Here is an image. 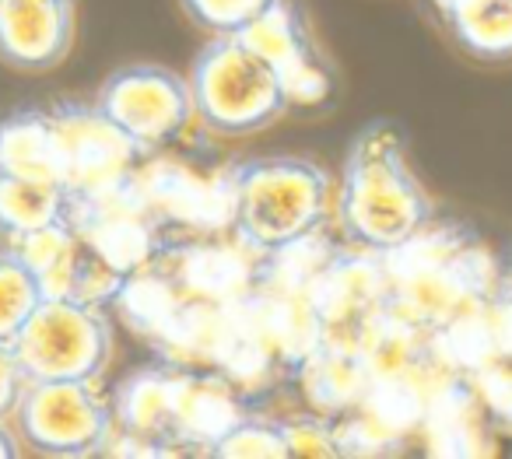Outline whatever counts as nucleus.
Segmentation results:
<instances>
[{"label":"nucleus","instance_id":"18","mask_svg":"<svg viewBox=\"0 0 512 459\" xmlns=\"http://www.w3.org/2000/svg\"><path fill=\"white\" fill-rule=\"evenodd\" d=\"M281 435H285V452L288 456H309V459H327L341 456V428L334 421L320 414H292L278 417Z\"/></svg>","mask_w":512,"mask_h":459},{"label":"nucleus","instance_id":"14","mask_svg":"<svg viewBox=\"0 0 512 459\" xmlns=\"http://www.w3.org/2000/svg\"><path fill=\"white\" fill-rule=\"evenodd\" d=\"M453 39L477 60H512V0H442Z\"/></svg>","mask_w":512,"mask_h":459},{"label":"nucleus","instance_id":"9","mask_svg":"<svg viewBox=\"0 0 512 459\" xmlns=\"http://www.w3.org/2000/svg\"><path fill=\"white\" fill-rule=\"evenodd\" d=\"M239 36L278 71L292 106H320L334 95V74L309 39L306 22L288 0L267 8Z\"/></svg>","mask_w":512,"mask_h":459},{"label":"nucleus","instance_id":"10","mask_svg":"<svg viewBox=\"0 0 512 459\" xmlns=\"http://www.w3.org/2000/svg\"><path fill=\"white\" fill-rule=\"evenodd\" d=\"M78 32V0H0V60L46 74L67 60Z\"/></svg>","mask_w":512,"mask_h":459},{"label":"nucleus","instance_id":"11","mask_svg":"<svg viewBox=\"0 0 512 459\" xmlns=\"http://www.w3.org/2000/svg\"><path fill=\"white\" fill-rule=\"evenodd\" d=\"M179 379L183 375L169 372V368H141L130 379H123L113 393L116 424H120L116 431L148 438L155 445H165V438H176Z\"/></svg>","mask_w":512,"mask_h":459},{"label":"nucleus","instance_id":"2","mask_svg":"<svg viewBox=\"0 0 512 459\" xmlns=\"http://www.w3.org/2000/svg\"><path fill=\"white\" fill-rule=\"evenodd\" d=\"M390 309L428 333L460 323L498 291V274L481 239L456 225H428L418 239L386 253Z\"/></svg>","mask_w":512,"mask_h":459},{"label":"nucleus","instance_id":"15","mask_svg":"<svg viewBox=\"0 0 512 459\" xmlns=\"http://www.w3.org/2000/svg\"><path fill=\"white\" fill-rule=\"evenodd\" d=\"M46 302V284L18 246L0 249V340H15Z\"/></svg>","mask_w":512,"mask_h":459},{"label":"nucleus","instance_id":"1","mask_svg":"<svg viewBox=\"0 0 512 459\" xmlns=\"http://www.w3.org/2000/svg\"><path fill=\"white\" fill-rule=\"evenodd\" d=\"M432 197L407 165L393 123H372L355 137L337 186L341 228L365 253H397L432 225Z\"/></svg>","mask_w":512,"mask_h":459},{"label":"nucleus","instance_id":"12","mask_svg":"<svg viewBox=\"0 0 512 459\" xmlns=\"http://www.w3.org/2000/svg\"><path fill=\"white\" fill-rule=\"evenodd\" d=\"M0 172L64 186V148L53 113L15 109L0 116Z\"/></svg>","mask_w":512,"mask_h":459},{"label":"nucleus","instance_id":"22","mask_svg":"<svg viewBox=\"0 0 512 459\" xmlns=\"http://www.w3.org/2000/svg\"><path fill=\"white\" fill-rule=\"evenodd\" d=\"M15 456H22V435L8 421H0V459H15Z\"/></svg>","mask_w":512,"mask_h":459},{"label":"nucleus","instance_id":"6","mask_svg":"<svg viewBox=\"0 0 512 459\" xmlns=\"http://www.w3.org/2000/svg\"><path fill=\"white\" fill-rule=\"evenodd\" d=\"M11 344L29 379L99 382L113 354V330L95 302L46 295V302Z\"/></svg>","mask_w":512,"mask_h":459},{"label":"nucleus","instance_id":"17","mask_svg":"<svg viewBox=\"0 0 512 459\" xmlns=\"http://www.w3.org/2000/svg\"><path fill=\"white\" fill-rule=\"evenodd\" d=\"M179 4L211 36H239L278 0H179Z\"/></svg>","mask_w":512,"mask_h":459},{"label":"nucleus","instance_id":"13","mask_svg":"<svg viewBox=\"0 0 512 459\" xmlns=\"http://www.w3.org/2000/svg\"><path fill=\"white\" fill-rule=\"evenodd\" d=\"M67 218H71L67 186L0 172V239L22 242Z\"/></svg>","mask_w":512,"mask_h":459},{"label":"nucleus","instance_id":"8","mask_svg":"<svg viewBox=\"0 0 512 459\" xmlns=\"http://www.w3.org/2000/svg\"><path fill=\"white\" fill-rule=\"evenodd\" d=\"M64 148V186L74 200H95L130 186L134 158L141 148L102 113L99 106L53 109Z\"/></svg>","mask_w":512,"mask_h":459},{"label":"nucleus","instance_id":"3","mask_svg":"<svg viewBox=\"0 0 512 459\" xmlns=\"http://www.w3.org/2000/svg\"><path fill=\"white\" fill-rule=\"evenodd\" d=\"M228 214L242 242L264 253H288L327 225L330 176L309 158H249L228 172Z\"/></svg>","mask_w":512,"mask_h":459},{"label":"nucleus","instance_id":"21","mask_svg":"<svg viewBox=\"0 0 512 459\" xmlns=\"http://www.w3.org/2000/svg\"><path fill=\"white\" fill-rule=\"evenodd\" d=\"M491 316H495V337L498 354L512 358V277L498 284L495 298H491Z\"/></svg>","mask_w":512,"mask_h":459},{"label":"nucleus","instance_id":"16","mask_svg":"<svg viewBox=\"0 0 512 459\" xmlns=\"http://www.w3.org/2000/svg\"><path fill=\"white\" fill-rule=\"evenodd\" d=\"M214 456L225 459H278L285 452V435H281V421L271 417H239L218 442L211 445Z\"/></svg>","mask_w":512,"mask_h":459},{"label":"nucleus","instance_id":"23","mask_svg":"<svg viewBox=\"0 0 512 459\" xmlns=\"http://www.w3.org/2000/svg\"><path fill=\"white\" fill-rule=\"evenodd\" d=\"M435 4H442V0H435Z\"/></svg>","mask_w":512,"mask_h":459},{"label":"nucleus","instance_id":"20","mask_svg":"<svg viewBox=\"0 0 512 459\" xmlns=\"http://www.w3.org/2000/svg\"><path fill=\"white\" fill-rule=\"evenodd\" d=\"M25 386H29V372H25L22 358L15 354V344L0 340V421L15 417Z\"/></svg>","mask_w":512,"mask_h":459},{"label":"nucleus","instance_id":"5","mask_svg":"<svg viewBox=\"0 0 512 459\" xmlns=\"http://www.w3.org/2000/svg\"><path fill=\"white\" fill-rule=\"evenodd\" d=\"M15 428L43 456H95L116 438L113 400L92 379H29Z\"/></svg>","mask_w":512,"mask_h":459},{"label":"nucleus","instance_id":"7","mask_svg":"<svg viewBox=\"0 0 512 459\" xmlns=\"http://www.w3.org/2000/svg\"><path fill=\"white\" fill-rule=\"evenodd\" d=\"M95 106L141 151L179 141L197 120L190 78L158 64H134L109 74L95 95Z\"/></svg>","mask_w":512,"mask_h":459},{"label":"nucleus","instance_id":"19","mask_svg":"<svg viewBox=\"0 0 512 459\" xmlns=\"http://www.w3.org/2000/svg\"><path fill=\"white\" fill-rule=\"evenodd\" d=\"M470 382H474V389L481 393L495 435L512 438V358L498 354V358H491L484 368H477V372L470 375Z\"/></svg>","mask_w":512,"mask_h":459},{"label":"nucleus","instance_id":"4","mask_svg":"<svg viewBox=\"0 0 512 459\" xmlns=\"http://www.w3.org/2000/svg\"><path fill=\"white\" fill-rule=\"evenodd\" d=\"M197 120L221 137H246L292 109L278 71L242 36H214L190 71Z\"/></svg>","mask_w":512,"mask_h":459}]
</instances>
